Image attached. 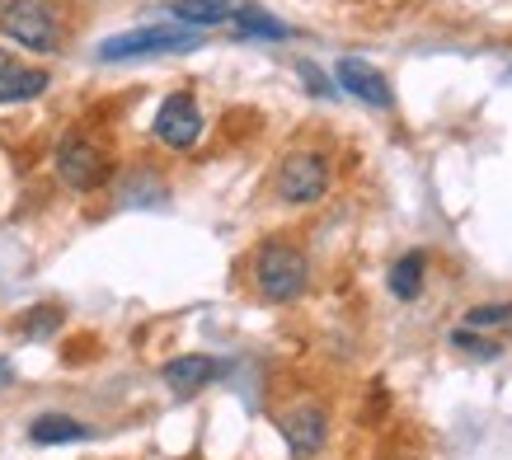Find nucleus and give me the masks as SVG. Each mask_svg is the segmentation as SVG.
I'll return each instance as SVG.
<instances>
[{"label":"nucleus","instance_id":"nucleus-9","mask_svg":"<svg viewBox=\"0 0 512 460\" xmlns=\"http://www.w3.org/2000/svg\"><path fill=\"white\" fill-rule=\"evenodd\" d=\"M165 385H170L174 395H198V390H207V385L221 376V362L217 357H207V353H184V357H174V362H165Z\"/></svg>","mask_w":512,"mask_h":460},{"label":"nucleus","instance_id":"nucleus-12","mask_svg":"<svg viewBox=\"0 0 512 460\" xmlns=\"http://www.w3.org/2000/svg\"><path fill=\"white\" fill-rule=\"evenodd\" d=\"M423 273H428V254H404V259H395V268H390V292L400 296V301H419L423 292Z\"/></svg>","mask_w":512,"mask_h":460},{"label":"nucleus","instance_id":"nucleus-10","mask_svg":"<svg viewBox=\"0 0 512 460\" xmlns=\"http://www.w3.org/2000/svg\"><path fill=\"white\" fill-rule=\"evenodd\" d=\"M235 19V33L240 38H264V43H287L292 38V29L282 24V19H273L264 10V5H240V10H231Z\"/></svg>","mask_w":512,"mask_h":460},{"label":"nucleus","instance_id":"nucleus-6","mask_svg":"<svg viewBox=\"0 0 512 460\" xmlns=\"http://www.w3.org/2000/svg\"><path fill=\"white\" fill-rule=\"evenodd\" d=\"M202 33H184V29H132L118 33L109 43H99V62H127V57H160V52H188L198 47Z\"/></svg>","mask_w":512,"mask_h":460},{"label":"nucleus","instance_id":"nucleus-17","mask_svg":"<svg viewBox=\"0 0 512 460\" xmlns=\"http://www.w3.org/2000/svg\"><path fill=\"white\" fill-rule=\"evenodd\" d=\"M451 343H456L461 353H475V357H494L498 353L494 343H480V338L470 334V329H456V334H451Z\"/></svg>","mask_w":512,"mask_h":460},{"label":"nucleus","instance_id":"nucleus-18","mask_svg":"<svg viewBox=\"0 0 512 460\" xmlns=\"http://www.w3.org/2000/svg\"><path fill=\"white\" fill-rule=\"evenodd\" d=\"M296 71H301V80H306V90H311V94H329V80L320 76V66L301 62V66H296Z\"/></svg>","mask_w":512,"mask_h":460},{"label":"nucleus","instance_id":"nucleus-11","mask_svg":"<svg viewBox=\"0 0 512 460\" xmlns=\"http://www.w3.org/2000/svg\"><path fill=\"white\" fill-rule=\"evenodd\" d=\"M47 90V71H33V66H5L0 71V104H24V99H38Z\"/></svg>","mask_w":512,"mask_h":460},{"label":"nucleus","instance_id":"nucleus-20","mask_svg":"<svg viewBox=\"0 0 512 460\" xmlns=\"http://www.w3.org/2000/svg\"><path fill=\"white\" fill-rule=\"evenodd\" d=\"M5 66H10V57H5V47H0V71H5Z\"/></svg>","mask_w":512,"mask_h":460},{"label":"nucleus","instance_id":"nucleus-4","mask_svg":"<svg viewBox=\"0 0 512 460\" xmlns=\"http://www.w3.org/2000/svg\"><path fill=\"white\" fill-rule=\"evenodd\" d=\"M57 174H62L66 188H76V193H90V188L109 184V160H104V151H99L90 137H80V132H66V137L57 141Z\"/></svg>","mask_w":512,"mask_h":460},{"label":"nucleus","instance_id":"nucleus-13","mask_svg":"<svg viewBox=\"0 0 512 460\" xmlns=\"http://www.w3.org/2000/svg\"><path fill=\"white\" fill-rule=\"evenodd\" d=\"M29 437L38 446H57V442H80V437H90V428L76 423V418H66V414H43V418H33Z\"/></svg>","mask_w":512,"mask_h":460},{"label":"nucleus","instance_id":"nucleus-16","mask_svg":"<svg viewBox=\"0 0 512 460\" xmlns=\"http://www.w3.org/2000/svg\"><path fill=\"white\" fill-rule=\"evenodd\" d=\"M512 324V301L498 306H470L466 310V329H508Z\"/></svg>","mask_w":512,"mask_h":460},{"label":"nucleus","instance_id":"nucleus-7","mask_svg":"<svg viewBox=\"0 0 512 460\" xmlns=\"http://www.w3.org/2000/svg\"><path fill=\"white\" fill-rule=\"evenodd\" d=\"M156 141L160 146H170V151H193L198 146V137H202V113H198V99L193 94H170L165 104H160V113H156Z\"/></svg>","mask_w":512,"mask_h":460},{"label":"nucleus","instance_id":"nucleus-8","mask_svg":"<svg viewBox=\"0 0 512 460\" xmlns=\"http://www.w3.org/2000/svg\"><path fill=\"white\" fill-rule=\"evenodd\" d=\"M334 76H339V85L353 99H362L367 108H390L395 104V90H390V80L376 71L372 62H357V57H343L339 66H334Z\"/></svg>","mask_w":512,"mask_h":460},{"label":"nucleus","instance_id":"nucleus-15","mask_svg":"<svg viewBox=\"0 0 512 460\" xmlns=\"http://www.w3.org/2000/svg\"><path fill=\"white\" fill-rule=\"evenodd\" d=\"M57 324H62V306H33L24 320H19V334L24 338H47L57 334Z\"/></svg>","mask_w":512,"mask_h":460},{"label":"nucleus","instance_id":"nucleus-1","mask_svg":"<svg viewBox=\"0 0 512 460\" xmlns=\"http://www.w3.org/2000/svg\"><path fill=\"white\" fill-rule=\"evenodd\" d=\"M306 254L287 240H268L259 254H254V287L264 301H296V296L306 292Z\"/></svg>","mask_w":512,"mask_h":460},{"label":"nucleus","instance_id":"nucleus-5","mask_svg":"<svg viewBox=\"0 0 512 460\" xmlns=\"http://www.w3.org/2000/svg\"><path fill=\"white\" fill-rule=\"evenodd\" d=\"M278 432L287 442V451H292V460H311L320 456V446L329 437V418L315 399H296V404L278 409Z\"/></svg>","mask_w":512,"mask_h":460},{"label":"nucleus","instance_id":"nucleus-19","mask_svg":"<svg viewBox=\"0 0 512 460\" xmlns=\"http://www.w3.org/2000/svg\"><path fill=\"white\" fill-rule=\"evenodd\" d=\"M10 381H15V367H10V362L0 357V385H10Z\"/></svg>","mask_w":512,"mask_h":460},{"label":"nucleus","instance_id":"nucleus-14","mask_svg":"<svg viewBox=\"0 0 512 460\" xmlns=\"http://www.w3.org/2000/svg\"><path fill=\"white\" fill-rule=\"evenodd\" d=\"M231 0H174L170 15L184 19V24H221V19H231Z\"/></svg>","mask_w":512,"mask_h":460},{"label":"nucleus","instance_id":"nucleus-3","mask_svg":"<svg viewBox=\"0 0 512 460\" xmlns=\"http://www.w3.org/2000/svg\"><path fill=\"white\" fill-rule=\"evenodd\" d=\"M329 160L320 151H292L287 160L278 165L273 174V188H278L282 202H292V207H311L329 193Z\"/></svg>","mask_w":512,"mask_h":460},{"label":"nucleus","instance_id":"nucleus-2","mask_svg":"<svg viewBox=\"0 0 512 460\" xmlns=\"http://www.w3.org/2000/svg\"><path fill=\"white\" fill-rule=\"evenodd\" d=\"M0 33L29 52H57L62 47V19L47 0H10L0 10Z\"/></svg>","mask_w":512,"mask_h":460}]
</instances>
